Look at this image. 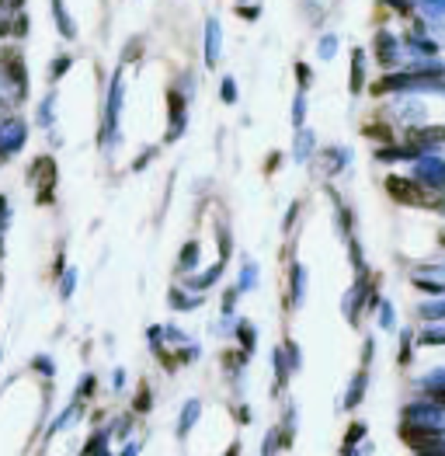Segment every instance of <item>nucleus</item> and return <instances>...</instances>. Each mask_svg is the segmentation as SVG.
Segmentation results:
<instances>
[{
    "mask_svg": "<svg viewBox=\"0 0 445 456\" xmlns=\"http://www.w3.org/2000/svg\"><path fill=\"white\" fill-rule=\"evenodd\" d=\"M417 178L428 185H445V161L439 157H421L417 161Z\"/></svg>",
    "mask_w": 445,
    "mask_h": 456,
    "instance_id": "1",
    "label": "nucleus"
},
{
    "mask_svg": "<svg viewBox=\"0 0 445 456\" xmlns=\"http://www.w3.org/2000/svg\"><path fill=\"white\" fill-rule=\"evenodd\" d=\"M35 181H39V199H49V188H52V178H56V164L49 161V157H42V161H35Z\"/></svg>",
    "mask_w": 445,
    "mask_h": 456,
    "instance_id": "2",
    "label": "nucleus"
},
{
    "mask_svg": "<svg viewBox=\"0 0 445 456\" xmlns=\"http://www.w3.org/2000/svg\"><path fill=\"white\" fill-rule=\"evenodd\" d=\"M379 59H383V67H390V63H393V59H397V45H393V35H386V32H383V35H379Z\"/></svg>",
    "mask_w": 445,
    "mask_h": 456,
    "instance_id": "3",
    "label": "nucleus"
},
{
    "mask_svg": "<svg viewBox=\"0 0 445 456\" xmlns=\"http://www.w3.org/2000/svg\"><path fill=\"white\" fill-rule=\"evenodd\" d=\"M216 59H219V25L209 21V67H216Z\"/></svg>",
    "mask_w": 445,
    "mask_h": 456,
    "instance_id": "4",
    "label": "nucleus"
},
{
    "mask_svg": "<svg viewBox=\"0 0 445 456\" xmlns=\"http://www.w3.org/2000/svg\"><path fill=\"white\" fill-rule=\"evenodd\" d=\"M352 91H355V94L362 91V49L352 52Z\"/></svg>",
    "mask_w": 445,
    "mask_h": 456,
    "instance_id": "5",
    "label": "nucleus"
},
{
    "mask_svg": "<svg viewBox=\"0 0 445 456\" xmlns=\"http://www.w3.org/2000/svg\"><path fill=\"white\" fill-rule=\"evenodd\" d=\"M362 394H365V376H359V380L352 383V390H348V401H345V408H355Z\"/></svg>",
    "mask_w": 445,
    "mask_h": 456,
    "instance_id": "6",
    "label": "nucleus"
},
{
    "mask_svg": "<svg viewBox=\"0 0 445 456\" xmlns=\"http://www.w3.org/2000/svg\"><path fill=\"white\" fill-rule=\"evenodd\" d=\"M192 261H199V244H188V248H185V254H181V265H178V268H181V272H188V268H192Z\"/></svg>",
    "mask_w": 445,
    "mask_h": 456,
    "instance_id": "7",
    "label": "nucleus"
},
{
    "mask_svg": "<svg viewBox=\"0 0 445 456\" xmlns=\"http://www.w3.org/2000/svg\"><path fill=\"white\" fill-rule=\"evenodd\" d=\"M195 418H199V404H195V401H192V404H188V411H185V418H181V435H185V432H188V425H192V421H195Z\"/></svg>",
    "mask_w": 445,
    "mask_h": 456,
    "instance_id": "8",
    "label": "nucleus"
},
{
    "mask_svg": "<svg viewBox=\"0 0 445 456\" xmlns=\"http://www.w3.org/2000/svg\"><path fill=\"white\" fill-rule=\"evenodd\" d=\"M136 408H139V411H146V408H150V390H146V387H139V394H136Z\"/></svg>",
    "mask_w": 445,
    "mask_h": 456,
    "instance_id": "9",
    "label": "nucleus"
},
{
    "mask_svg": "<svg viewBox=\"0 0 445 456\" xmlns=\"http://www.w3.org/2000/svg\"><path fill=\"white\" fill-rule=\"evenodd\" d=\"M223 101H237V87H233V81H230V77L223 81Z\"/></svg>",
    "mask_w": 445,
    "mask_h": 456,
    "instance_id": "10",
    "label": "nucleus"
},
{
    "mask_svg": "<svg viewBox=\"0 0 445 456\" xmlns=\"http://www.w3.org/2000/svg\"><path fill=\"white\" fill-rule=\"evenodd\" d=\"M241 338H243V345H247V352H254V331L247 324H241Z\"/></svg>",
    "mask_w": 445,
    "mask_h": 456,
    "instance_id": "11",
    "label": "nucleus"
},
{
    "mask_svg": "<svg viewBox=\"0 0 445 456\" xmlns=\"http://www.w3.org/2000/svg\"><path fill=\"white\" fill-rule=\"evenodd\" d=\"M334 49H337V39H334V35H327V39H324V45H320V56H324V59H327V56H330Z\"/></svg>",
    "mask_w": 445,
    "mask_h": 456,
    "instance_id": "12",
    "label": "nucleus"
},
{
    "mask_svg": "<svg viewBox=\"0 0 445 456\" xmlns=\"http://www.w3.org/2000/svg\"><path fill=\"white\" fill-rule=\"evenodd\" d=\"M379 324H383V328H393V307L383 303V321H379Z\"/></svg>",
    "mask_w": 445,
    "mask_h": 456,
    "instance_id": "13",
    "label": "nucleus"
},
{
    "mask_svg": "<svg viewBox=\"0 0 445 456\" xmlns=\"http://www.w3.org/2000/svg\"><path fill=\"white\" fill-rule=\"evenodd\" d=\"M296 70H299V81H303V84H310V67H303V63H299Z\"/></svg>",
    "mask_w": 445,
    "mask_h": 456,
    "instance_id": "14",
    "label": "nucleus"
},
{
    "mask_svg": "<svg viewBox=\"0 0 445 456\" xmlns=\"http://www.w3.org/2000/svg\"><path fill=\"white\" fill-rule=\"evenodd\" d=\"M241 18H258V7H241Z\"/></svg>",
    "mask_w": 445,
    "mask_h": 456,
    "instance_id": "15",
    "label": "nucleus"
},
{
    "mask_svg": "<svg viewBox=\"0 0 445 456\" xmlns=\"http://www.w3.org/2000/svg\"><path fill=\"white\" fill-rule=\"evenodd\" d=\"M7 115H11V105H4V101H0V119H7Z\"/></svg>",
    "mask_w": 445,
    "mask_h": 456,
    "instance_id": "16",
    "label": "nucleus"
}]
</instances>
